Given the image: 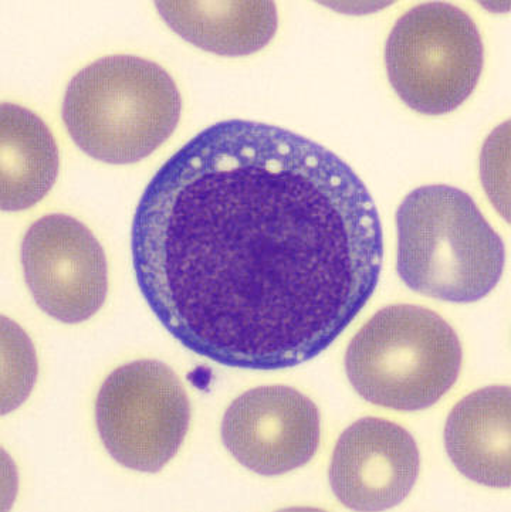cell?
<instances>
[{"label":"cell","instance_id":"1","mask_svg":"<svg viewBox=\"0 0 511 512\" xmlns=\"http://www.w3.org/2000/svg\"><path fill=\"white\" fill-rule=\"evenodd\" d=\"M138 287L185 348L230 368L316 358L377 290L384 235L367 186L306 137L229 120L158 169L131 229Z\"/></svg>","mask_w":511,"mask_h":512},{"label":"cell","instance_id":"2","mask_svg":"<svg viewBox=\"0 0 511 512\" xmlns=\"http://www.w3.org/2000/svg\"><path fill=\"white\" fill-rule=\"evenodd\" d=\"M181 110L177 84L159 64L113 54L71 79L62 117L84 154L106 164L128 165L165 144L177 130Z\"/></svg>","mask_w":511,"mask_h":512},{"label":"cell","instance_id":"3","mask_svg":"<svg viewBox=\"0 0 511 512\" xmlns=\"http://www.w3.org/2000/svg\"><path fill=\"white\" fill-rule=\"evenodd\" d=\"M397 229L399 277L422 296L476 303L503 276V240L460 189H415L399 206Z\"/></svg>","mask_w":511,"mask_h":512},{"label":"cell","instance_id":"4","mask_svg":"<svg viewBox=\"0 0 511 512\" xmlns=\"http://www.w3.org/2000/svg\"><path fill=\"white\" fill-rule=\"evenodd\" d=\"M462 347L448 322L428 308H384L355 335L345 369L355 391L382 408H431L455 385Z\"/></svg>","mask_w":511,"mask_h":512},{"label":"cell","instance_id":"5","mask_svg":"<svg viewBox=\"0 0 511 512\" xmlns=\"http://www.w3.org/2000/svg\"><path fill=\"white\" fill-rule=\"evenodd\" d=\"M483 63L485 47L476 23L445 2L406 12L385 46L389 83L409 108L425 115L448 114L465 103Z\"/></svg>","mask_w":511,"mask_h":512},{"label":"cell","instance_id":"6","mask_svg":"<svg viewBox=\"0 0 511 512\" xmlns=\"http://www.w3.org/2000/svg\"><path fill=\"white\" fill-rule=\"evenodd\" d=\"M96 420L115 461L141 473H158L184 442L191 405L169 366L135 361L115 369L101 386Z\"/></svg>","mask_w":511,"mask_h":512},{"label":"cell","instance_id":"7","mask_svg":"<svg viewBox=\"0 0 511 512\" xmlns=\"http://www.w3.org/2000/svg\"><path fill=\"white\" fill-rule=\"evenodd\" d=\"M27 287L40 310L64 324L90 320L106 303V253L89 227L74 217H40L22 242Z\"/></svg>","mask_w":511,"mask_h":512},{"label":"cell","instance_id":"8","mask_svg":"<svg viewBox=\"0 0 511 512\" xmlns=\"http://www.w3.org/2000/svg\"><path fill=\"white\" fill-rule=\"evenodd\" d=\"M222 440L229 453L260 476H282L306 466L320 444V413L290 386H260L226 410Z\"/></svg>","mask_w":511,"mask_h":512},{"label":"cell","instance_id":"9","mask_svg":"<svg viewBox=\"0 0 511 512\" xmlns=\"http://www.w3.org/2000/svg\"><path fill=\"white\" fill-rule=\"evenodd\" d=\"M419 450L404 427L364 417L348 427L330 466L335 497L354 511H385L408 497L418 478Z\"/></svg>","mask_w":511,"mask_h":512},{"label":"cell","instance_id":"10","mask_svg":"<svg viewBox=\"0 0 511 512\" xmlns=\"http://www.w3.org/2000/svg\"><path fill=\"white\" fill-rule=\"evenodd\" d=\"M510 399L509 386H487L460 400L446 422L450 460L483 486L510 487Z\"/></svg>","mask_w":511,"mask_h":512},{"label":"cell","instance_id":"11","mask_svg":"<svg viewBox=\"0 0 511 512\" xmlns=\"http://www.w3.org/2000/svg\"><path fill=\"white\" fill-rule=\"evenodd\" d=\"M158 13L177 35L205 52L249 56L262 50L277 30L270 0L252 2H157Z\"/></svg>","mask_w":511,"mask_h":512},{"label":"cell","instance_id":"12","mask_svg":"<svg viewBox=\"0 0 511 512\" xmlns=\"http://www.w3.org/2000/svg\"><path fill=\"white\" fill-rule=\"evenodd\" d=\"M59 147L42 118L16 104L0 110V203L20 212L40 202L59 175Z\"/></svg>","mask_w":511,"mask_h":512}]
</instances>
